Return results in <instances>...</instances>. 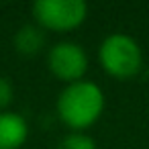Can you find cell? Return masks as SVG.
Instances as JSON below:
<instances>
[{
	"label": "cell",
	"instance_id": "obj_2",
	"mask_svg": "<svg viewBox=\"0 0 149 149\" xmlns=\"http://www.w3.org/2000/svg\"><path fill=\"white\" fill-rule=\"evenodd\" d=\"M98 59L102 70L116 80H129L143 68V53L139 43L125 33L108 35L98 47Z\"/></svg>",
	"mask_w": 149,
	"mask_h": 149
},
{
	"label": "cell",
	"instance_id": "obj_3",
	"mask_svg": "<svg viewBox=\"0 0 149 149\" xmlns=\"http://www.w3.org/2000/svg\"><path fill=\"white\" fill-rule=\"evenodd\" d=\"M33 17L43 31H74L88 17V4L82 0H37Z\"/></svg>",
	"mask_w": 149,
	"mask_h": 149
},
{
	"label": "cell",
	"instance_id": "obj_6",
	"mask_svg": "<svg viewBox=\"0 0 149 149\" xmlns=\"http://www.w3.org/2000/svg\"><path fill=\"white\" fill-rule=\"evenodd\" d=\"M13 43L21 55H35L45 47V33L37 25H25L15 33Z\"/></svg>",
	"mask_w": 149,
	"mask_h": 149
},
{
	"label": "cell",
	"instance_id": "obj_4",
	"mask_svg": "<svg viewBox=\"0 0 149 149\" xmlns=\"http://www.w3.org/2000/svg\"><path fill=\"white\" fill-rule=\"evenodd\" d=\"M47 65L57 80L74 84L84 80V74L88 72V55L82 45L74 41H61L49 49Z\"/></svg>",
	"mask_w": 149,
	"mask_h": 149
},
{
	"label": "cell",
	"instance_id": "obj_7",
	"mask_svg": "<svg viewBox=\"0 0 149 149\" xmlns=\"http://www.w3.org/2000/svg\"><path fill=\"white\" fill-rule=\"evenodd\" d=\"M59 149H96V143L86 133H70L59 143Z\"/></svg>",
	"mask_w": 149,
	"mask_h": 149
},
{
	"label": "cell",
	"instance_id": "obj_5",
	"mask_svg": "<svg viewBox=\"0 0 149 149\" xmlns=\"http://www.w3.org/2000/svg\"><path fill=\"white\" fill-rule=\"evenodd\" d=\"M27 137L29 125L21 114L8 110L0 112V149H21Z\"/></svg>",
	"mask_w": 149,
	"mask_h": 149
},
{
	"label": "cell",
	"instance_id": "obj_1",
	"mask_svg": "<svg viewBox=\"0 0 149 149\" xmlns=\"http://www.w3.org/2000/svg\"><path fill=\"white\" fill-rule=\"evenodd\" d=\"M55 106L57 116L65 127L74 131H84L100 118L104 110V92L100 90L98 84L80 80L68 84L61 90Z\"/></svg>",
	"mask_w": 149,
	"mask_h": 149
},
{
	"label": "cell",
	"instance_id": "obj_8",
	"mask_svg": "<svg viewBox=\"0 0 149 149\" xmlns=\"http://www.w3.org/2000/svg\"><path fill=\"white\" fill-rule=\"evenodd\" d=\"M13 86H10V82L6 80V78H2L0 76V112H2L10 102H13Z\"/></svg>",
	"mask_w": 149,
	"mask_h": 149
}]
</instances>
